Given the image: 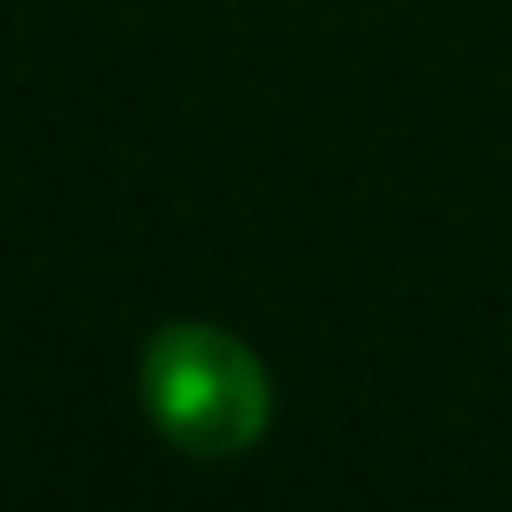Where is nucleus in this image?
I'll use <instances>...</instances> for the list:
<instances>
[{
	"label": "nucleus",
	"instance_id": "f257e3e1",
	"mask_svg": "<svg viewBox=\"0 0 512 512\" xmlns=\"http://www.w3.org/2000/svg\"><path fill=\"white\" fill-rule=\"evenodd\" d=\"M143 415L156 435L195 461H234L273 422V376L234 331L221 325H163L143 344Z\"/></svg>",
	"mask_w": 512,
	"mask_h": 512
}]
</instances>
